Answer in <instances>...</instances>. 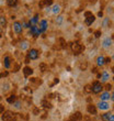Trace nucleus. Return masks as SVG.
Here are the masks:
<instances>
[{"instance_id": "1", "label": "nucleus", "mask_w": 114, "mask_h": 121, "mask_svg": "<svg viewBox=\"0 0 114 121\" xmlns=\"http://www.w3.org/2000/svg\"><path fill=\"white\" fill-rule=\"evenodd\" d=\"M102 89H103V86H102L101 83H99V82H94L93 85H92V88H91V91L93 94H99V92H101Z\"/></svg>"}, {"instance_id": "2", "label": "nucleus", "mask_w": 114, "mask_h": 121, "mask_svg": "<svg viewBox=\"0 0 114 121\" xmlns=\"http://www.w3.org/2000/svg\"><path fill=\"white\" fill-rule=\"evenodd\" d=\"M38 55H40V53H38L37 50L32 48V50H30V51H28V60H37Z\"/></svg>"}, {"instance_id": "3", "label": "nucleus", "mask_w": 114, "mask_h": 121, "mask_svg": "<svg viewBox=\"0 0 114 121\" xmlns=\"http://www.w3.org/2000/svg\"><path fill=\"white\" fill-rule=\"evenodd\" d=\"M1 119H2V121H12L14 119V113H12V112H10V111L3 112Z\"/></svg>"}, {"instance_id": "4", "label": "nucleus", "mask_w": 114, "mask_h": 121, "mask_svg": "<svg viewBox=\"0 0 114 121\" xmlns=\"http://www.w3.org/2000/svg\"><path fill=\"white\" fill-rule=\"evenodd\" d=\"M71 50H73V52L75 54H80V53L82 52L83 48L79 44V43H73V44L71 45Z\"/></svg>"}, {"instance_id": "5", "label": "nucleus", "mask_w": 114, "mask_h": 121, "mask_svg": "<svg viewBox=\"0 0 114 121\" xmlns=\"http://www.w3.org/2000/svg\"><path fill=\"white\" fill-rule=\"evenodd\" d=\"M22 29H23L22 24H21L20 22H18V21H16V22L13 23V31L16 32V34H20V33L22 32Z\"/></svg>"}, {"instance_id": "6", "label": "nucleus", "mask_w": 114, "mask_h": 121, "mask_svg": "<svg viewBox=\"0 0 114 121\" xmlns=\"http://www.w3.org/2000/svg\"><path fill=\"white\" fill-rule=\"evenodd\" d=\"M98 108L100 109V110H108V109H110V105H109L106 101H100L98 104Z\"/></svg>"}, {"instance_id": "7", "label": "nucleus", "mask_w": 114, "mask_h": 121, "mask_svg": "<svg viewBox=\"0 0 114 121\" xmlns=\"http://www.w3.org/2000/svg\"><path fill=\"white\" fill-rule=\"evenodd\" d=\"M42 32L41 30H40V28H37L36 26H31V34L34 35V36H37V35H40Z\"/></svg>"}, {"instance_id": "8", "label": "nucleus", "mask_w": 114, "mask_h": 121, "mask_svg": "<svg viewBox=\"0 0 114 121\" xmlns=\"http://www.w3.org/2000/svg\"><path fill=\"white\" fill-rule=\"evenodd\" d=\"M53 4V0H42L41 2H40V8H46V7H49Z\"/></svg>"}, {"instance_id": "9", "label": "nucleus", "mask_w": 114, "mask_h": 121, "mask_svg": "<svg viewBox=\"0 0 114 121\" xmlns=\"http://www.w3.org/2000/svg\"><path fill=\"white\" fill-rule=\"evenodd\" d=\"M112 39L111 38H106L104 39V41H103V48H109L110 46H112Z\"/></svg>"}, {"instance_id": "10", "label": "nucleus", "mask_w": 114, "mask_h": 121, "mask_svg": "<svg viewBox=\"0 0 114 121\" xmlns=\"http://www.w3.org/2000/svg\"><path fill=\"white\" fill-rule=\"evenodd\" d=\"M110 92L109 91H104V92H101V96H100V99H101L102 101H108L109 99H110Z\"/></svg>"}, {"instance_id": "11", "label": "nucleus", "mask_w": 114, "mask_h": 121, "mask_svg": "<svg viewBox=\"0 0 114 121\" xmlns=\"http://www.w3.org/2000/svg\"><path fill=\"white\" fill-rule=\"evenodd\" d=\"M94 21H95V17L93 16V14H91V16H89L86 18V24H87V26H91Z\"/></svg>"}, {"instance_id": "12", "label": "nucleus", "mask_w": 114, "mask_h": 121, "mask_svg": "<svg viewBox=\"0 0 114 121\" xmlns=\"http://www.w3.org/2000/svg\"><path fill=\"white\" fill-rule=\"evenodd\" d=\"M46 29H47V21L46 20H42L40 22V30H41V32H45Z\"/></svg>"}, {"instance_id": "13", "label": "nucleus", "mask_w": 114, "mask_h": 121, "mask_svg": "<svg viewBox=\"0 0 114 121\" xmlns=\"http://www.w3.org/2000/svg\"><path fill=\"white\" fill-rule=\"evenodd\" d=\"M23 74H24L25 77L31 76L32 74H33V69H32L31 67H24V68H23Z\"/></svg>"}, {"instance_id": "14", "label": "nucleus", "mask_w": 114, "mask_h": 121, "mask_svg": "<svg viewBox=\"0 0 114 121\" xmlns=\"http://www.w3.org/2000/svg\"><path fill=\"white\" fill-rule=\"evenodd\" d=\"M87 110H88V112L90 115H97V108H95L94 106L89 105L88 107H87Z\"/></svg>"}, {"instance_id": "15", "label": "nucleus", "mask_w": 114, "mask_h": 121, "mask_svg": "<svg viewBox=\"0 0 114 121\" xmlns=\"http://www.w3.org/2000/svg\"><path fill=\"white\" fill-rule=\"evenodd\" d=\"M82 119V115L80 113V112H76V113H73V116L71 117V120L73 121H80Z\"/></svg>"}, {"instance_id": "16", "label": "nucleus", "mask_w": 114, "mask_h": 121, "mask_svg": "<svg viewBox=\"0 0 114 121\" xmlns=\"http://www.w3.org/2000/svg\"><path fill=\"white\" fill-rule=\"evenodd\" d=\"M109 79H110V75H109V73L108 72H103V73H102V76H101V82L105 83V82H108Z\"/></svg>"}, {"instance_id": "17", "label": "nucleus", "mask_w": 114, "mask_h": 121, "mask_svg": "<svg viewBox=\"0 0 114 121\" xmlns=\"http://www.w3.org/2000/svg\"><path fill=\"white\" fill-rule=\"evenodd\" d=\"M97 64H98L99 66H103L105 64V58L103 57V56H99V57L97 58Z\"/></svg>"}, {"instance_id": "18", "label": "nucleus", "mask_w": 114, "mask_h": 121, "mask_svg": "<svg viewBox=\"0 0 114 121\" xmlns=\"http://www.w3.org/2000/svg\"><path fill=\"white\" fill-rule=\"evenodd\" d=\"M52 12L54 13V14H57V13L60 12V6L59 4H55L54 7H53V10H52Z\"/></svg>"}, {"instance_id": "19", "label": "nucleus", "mask_w": 114, "mask_h": 121, "mask_svg": "<svg viewBox=\"0 0 114 121\" xmlns=\"http://www.w3.org/2000/svg\"><path fill=\"white\" fill-rule=\"evenodd\" d=\"M3 65H4V67H6V68H9V67H10V57H9V56H6V57H4Z\"/></svg>"}, {"instance_id": "20", "label": "nucleus", "mask_w": 114, "mask_h": 121, "mask_svg": "<svg viewBox=\"0 0 114 121\" xmlns=\"http://www.w3.org/2000/svg\"><path fill=\"white\" fill-rule=\"evenodd\" d=\"M42 106H43V107H44V108H52V104L51 102H48L47 100H43V101H42Z\"/></svg>"}, {"instance_id": "21", "label": "nucleus", "mask_w": 114, "mask_h": 121, "mask_svg": "<svg viewBox=\"0 0 114 121\" xmlns=\"http://www.w3.org/2000/svg\"><path fill=\"white\" fill-rule=\"evenodd\" d=\"M7 3L9 7H16L18 3V0H7Z\"/></svg>"}, {"instance_id": "22", "label": "nucleus", "mask_w": 114, "mask_h": 121, "mask_svg": "<svg viewBox=\"0 0 114 121\" xmlns=\"http://www.w3.org/2000/svg\"><path fill=\"white\" fill-rule=\"evenodd\" d=\"M7 101L9 102V104H14V101H16V96H10L9 98L7 99Z\"/></svg>"}, {"instance_id": "23", "label": "nucleus", "mask_w": 114, "mask_h": 121, "mask_svg": "<svg viewBox=\"0 0 114 121\" xmlns=\"http://www.w3.org/2000/svg\"><path fill=\"white\" fill-rule=\"evenodd\" d=\"M0 24H1V26H4L7 24V20L4 17H0Z\"/></svg>"}, {"instance_id": "24", "label": "nucleus", "mask_w": 114, "mask_h": 121, "mask_svg": "<svg viewBox=\"0 0 114 121\" xmlns=\"http://www.w3.org/2000/svg\"><path fill=\"white\" fill-rule=\"evenodd\" d=\"M37 21H38V19H37V16H35L34 18H33V19H32L31 21H30V26H31V24H33V26H34V24H35V23H36V22H37Z\"/></svg>"}, {"instance_id": "25", "label": "nucleus", "mask_w": 114, "mask_h": 121, "mask_svg": "<svg viewBox=\"0 0 114 121\" xmlns=\"http://www.w3.org/2000/svg\"><path fill=\"white\" fill-rule=\"evenodd\" d=\"M28 48V42H23L22 44H21V48L22 50H26V48Z\"/></svg>"}, {"instance_id": "26", "label": "nucleus", "mask_w": 114, "mask_h": 121, "mask_svg": "<svg viewBox=\"0 0 114 121\" xmlns=\"http://www.w3.org/2000/svg\"><path fill=\"white\" fill-rule=\"evenodd\" d=\"M40 69H41L42 72H45V70H46V64L42 63L41 65H40Z\"/></svg>"}, {"instance_id": "27", "label": "nucleus", "mask_w": 114, "mask_h": 121, "mask_svg": "<svg viewBox=\"0 0 114 121\" xmlns=\"http://www.w3.org/2000/svg\"><path fill=\"white\" fill-rule=\"evenodd\" d=\"M56 22H57V24H61V22H63V17H61V16L57 17V19H56Z\"/></svg>"}, {"instance_id": "28", "label": "nucleus", "mask_w": 114, "mask_h": 121, "mask_svg": "<svg viewBox=\"0 0 114 121\" xmlns=\"http://www.w3.org/2000/svg\"><path fill=\"white\" fill-rule=\"evenodd\" d=\"M110 116H111V113H110V112H108V113H104V115L102 116V119H103V120H108Z\"/></svg>"}, {"instance_id": "29", "label": "nucleus", "mask_w": 114, "mask_h": 121, "mask_svg": "<svg viewBox=\"0 0 114 121\" xmlns=\"http://www.w3.org/2000/svg\"><path fill=\"white\" fill-rule=\"evenodd\" d=\"M108 121H114V115H113V113H111V116L109 117Z\"/></svg>"}, {"instance_id": "30", "label": "nucleus", "mask_w": 114, "mask_h": 121, "mask_svg": "<svg viewBox=\"0 0 114 121\" xmlns=\"http://www.w3.org/2000/svg\"><path fill=\"white\" fill-rule=\"evenodd\" d=\"M94 34H95V38H100V35H101V31H97Z\"/></svg>"}, {"instance_id": "31", "label": "nucleus", "mask_w": 114, "mask_h": 121, "mask_svg": "<svg viewBox=\"0 0 114 121\" xmlns=\"http://www.w3.org/2000/svg\"><path fill=\"white\" fill-rule=\"evenodd\" d=\"M20 105H21V104H20V101H18V102H16V104H14V107L19 109L20 108Z\"/></svg>"}, {"instance_id": "32", "label": "nucleus", "mask_w": 114, "mask_h": 121, "mask_svg": "<svg viewBox=\"0 0 114 121\" xmlns=\"http://www.w3.org/2000/svg\"><path fill=\"white\" fill-rule=\"evenodd\" d=\"M59 41H60V43H61V46H65V41H64V39H59Z\"/></svg>"}, {"instance_id": "33", "label": "nucleus", "mask_w": 114, "mask_h": 121, "mask_svg": "<svg viewBox=\"0 0 114 121\" xmlns=\"http://www.w3.org/2000/svg\"><path fill=\"white\" fill-rule=\"evenodd\" d=\"M91 14H92V13H91V12H90V11H87V12H86V13H85V17H86V18H87V17H89V16H91Z\"/></svg>"}, {"instance_id": "34", "label": "nucleus", "mask_w": 114, "mask_h": 121, "mask_svg": "<svg viewBox=\"0 0 114 121\" xmlns=\"http://www.w3.org/2000/svg\"><path fill=\"white\" fill-rule=\"evenodd\" d=\"M89 88H90V87H89V86H87V87H86V91H87V92H88V91H91V89H89Z\"/></svg>"}, {"instance_id": "35", "label": "nucleus", "mask_w": 114, "mask_h": 121, "mask_svg": "<svg viewBox=\"0 0 114 121\" xmlns=\"http://www.w3.org/2000/svg\"><path fill=\"white\" fill-rule=\"evenodd\" d=\"M34 113H35V115H38V109L37 108L34 109Z\"/></svg>"}, {"instance_id": "36", "label": "nucleus", "mask_w": 114, "mask_h": 121, "mask_svg": "<svg viewBox=\"0 0 114 121\" xmlns=\"http://www.w3.org/2000/svg\"><path fill=\"white\" fill-rule=\"evenodd\" d=\"M2 111H3V107H2V106H0V113H1Z\"/></svg>"}, {"instance_id": "37", "label": "nucleus", "mask_w": 114, "mask_h": 121, "mask_svg": "<svg viewBox=\"0 0 114 121\" xmlns=\"http://www.w3.org/2000/svg\"><path fill=\"white\" fill-rule=\"evenodd\" d=\"M68 121H73V120H71V119H70V120H68Z\"/></svg>"}]
</instances>
